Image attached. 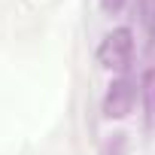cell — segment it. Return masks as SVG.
I'll list each match as a JSON object with an SVG mask.
<instances>
[{
	"label": "cell",
	"instance_id": "2",
	"mask_svg": "<svg viewBox=\"0 0 155 155\" xmlns=\"http://www.w3.org/2000/svg\"><path fill=\"white\" fill-rule=\"evenodd\" d=\"M134 107V85L131 79H116L110 82L107 94H104V116L107 119H125Z\"/></svg>",
	"mask_w": 155,
	"mask_h": 155
},
{
	"label": "cell",
	"instance_id": "1",
	"mask_svg": "<svg viewBox=\"0 0 155 155\" xmlns=\"http://www.w3.org/2000/svg\"><path fill=\"white\" fill-rule=\"evenodd\" d=\"M131 58H134V34H131V28L110 31L97 46V61L107 70H125L131 64Z\"/></svg>",
	"mask_w": 155,
	"mask_h": 155
},
{
	"label": "cell",
	"instance_id": "3",
	"mask_svg": "<svg viewBox=\"0 0 155 155\" xmlns=\"http://www.w3.org/2000/svg\"><path fill=\"white\" fill-rule=\"evenodd\" d=\"M140 91H143V113H146V125L155 128V67L143 70L140 76Z\"/></svg>",
	"mask_w": 155,
	"mask_h": 155
},
{
	"label": "cell",
	"instance_id": "5",
	"mask_svg": "<svg viewBox=\"0 0 155 155\" xmlns=\"http://www.w3.org/2000/svg\"><path fill=\"white\" fill-rule=\"evenodd\" d=\"M122 6H125V0H101V9H104L107 15H116Z\"/></svg>",
	"mask_w": 155,
	"mask_h": 155
},
{
	"label": "cell",
	"instance_id": "4",
	"mask_svg": "<svg viewBox=\"0 0 155 155\" xmlns=\"http://www.w3.org/2000/svg\"><path fill=\"white\" fill-rule=\"evenodd\" d=\"M137 9H140V21H143L146 34L155 37V0H140Z\"/></svg>",
	"mask_w": 155,
	"mask_h": 155
}]
</instances>
